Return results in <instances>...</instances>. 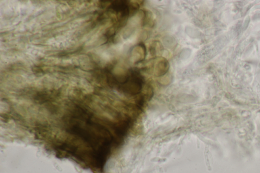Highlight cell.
Returning a JSON list of instances; mask_svg holds the SVG:
<instances>
[{
    "label": "cell",
    "mask_w": 260,
    "mask_h": 173,
    "mask_svg": "<svg viewBox=\"0 0 260 173\" xmlns=\"http://www.w3.org/2000/svg\"><path fill=\"white\" fill-rule=\"evenodd\" d=\"M168 61L163 57H157L155 59L153 74L156 77L165 75L169 70Z\"/></svg>",
    "instance_id": "cell-3"
},
{
    "label": "cell",
    "mask_w": 260,
    "mask_h": 173,
    "mask_svg": "<svg viewBox=\"0 0 260 173\" xmlns=\"http://www.w3.org/2000/svg\"><path fill=\"white\" fill-rule=\"evenodd\" d=\"M66 130L92 150V160L102 168L113 147L123 142L107 126L93 120L83 110L76 111L68 118Z\"/></svg>",
    "instance_id": "cell-1"
},
{
    "label": "cell",
    "mask_w": 260,
    "mask_h": 173,
    "mask_svg": "<svg viewBox=\"0 0 260 173\" xmlns=\"http://www.w3.org/2000/svg\"><path fill=\"white\" fill-rule=\"evenodd\" d=\"M149 53L151 56H157L162 55L163 51V47L159 41H153L149 48Z\"/></svg>",
    "instance_id": "cell-4"
},
{
    "label": "cell",
    "mask_w": 260,
    "mask_h": 173,
    "mask_svg": "<svg viewBox=\"0 0 260 173\" xmlns=\"http://www.w3.org/2000/svg\"><path fill=\"white\" fill-rule=\"evenodd\" d=\"M146 47L143 43H140L133 48L130 55V61L133 64L141 62L146 56Z\"/></svg>",
    "instance_id": "cell-2"
}]
</instances>
